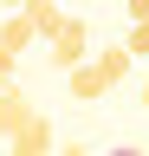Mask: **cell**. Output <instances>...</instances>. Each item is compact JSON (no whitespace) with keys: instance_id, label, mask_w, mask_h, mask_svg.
<instances>
[{"instance_id":"obj_1","label":"cell","mask_w":149,"mask_h":156,"mask_svg":"<svg viewBox=\"0 0 149 156\" xmlns=\"http://www.w3.org/2000/svg\"><path fill=\"white\" fill-rule=\"evenodd\" d=\"M130 65H136V58H130V46H104V52H91L78 72H65V85H71V98H78V104H97L104 91H117L123 78H130Z\"/></svg>"},{"instance_id":"obj_2","label":"cell","mask_w":149,"mask_h":156,"mask_svg":"<svg viewBox=\"0 0 149 156\" xmlns=\"http://www.w3.org/2000/svg\"><path fill=\"white\" fill-rule=\"evenodd\" d=\"M46 46H52L46 58H52V65H59V72H78V65H84V58H91V26H84V20H78V13H65V26H59V33H52V39H46Z\"/></svg>"},{"instance_id":"obj_3","label":"cell","mask_w":149,"mask_h":156,"mask_svg":"<svg viewBox=\"0 0 149 156\" xmlns=\"http://www.w3.org/2000/svg\"><path fill=\"white\" fill-rule=\"evenodd\" d=\"M7 150H13V156H59V130H52V117H39V111H32L26 124L7 136Z\"/></svg>"},{"instance_id":"obj_4","label":"cell","mask_w":149,"mask_h":156,"mask_svg":"<svg viewBox=\"0 0 149 156\" xmlns=\"http://www.w3.org/2000/svg\"><path fill=\"white\" fill-rule=\"evenodd\" d=\"M26 117H32V98L13 85V78H0V136H13Z\"/></svg>"},{"instance_id":"obj_5","label":"cell","mask_w":149,"mask_h":156,"mask_svg":"<svg viewBox=\"0 0 149 156\" xmlns=\"http://www.w3.org/2000/svg\"><path fill=\"white\" fill-rule=\"evenodd\" d=\"M32 39H39V26H32V13H26V7H13V13H7V26H0V46H13V52H26Z\"/></svg>"},{"instance_id":"obj_6","label":"cell","mask_w":149,"mask_h":156,"mask_svg":"<svg viewBox=\"0 0 149 156\" xmlns=\"http://www.w3.org/2000/svg\"><path fill=\"white\" fill-rule=\"evenodd\" d=\"M26 13H32V26H39V39H52V33L65 26V7H59V0H32Z\"/></svg>"},{"instance_id":"obj_7","label":"cell","mask_w":149,"mask_h":156,"mask_svg":"<svg viewBox=\"0 0 149 156\" xmlns=\"http://www.w3.org/2000/svg\"><path fill=\"white\" fill-rule=\"evenodd\" d=\"M123 46H130V58H149V20H130V39H123Z\"/></svg>"},{"instance_id":"obj_8","label":"cell","mask_w":149,"mask_h":156,"mask_svg":"<svg viewBox=\"0 0 149 156\" xmlns=\"http://www.w3.org/2000/svg\"><path fill=\"white\" fill-rule=\"evenodd\" d=\"M13 65H20V52H13V46H0V78H13Z\"/></svg>"},{"instance_id":"obj_9","label":"cell","mask_w":149,"mask_h":156,"mask_svg":"<svg viewBox=\"0 0 149 156\" xmlns=\"http://www.w3.org/2000/svg\"><path fill=\"white\" fill-rule=\"evenodd\" d=\"M59 156H91V150L84 143H59Z\"/></svg>"},{"instance_id":"obj_10","label":"cell","mask_w":149,"mask_h":156,"mask_svg":"<svg viewBox=\"0 0 149 156\" xmlns=\"http://www.w3.org/2000/svg\"><path fill=\"white\" fill-rule=\"evenodd\" d=\"M136 104H143V111H149V78H143V98H136Z\"/></svg>"},{"instance_id":"obj_11","label":"cell","mask_w":149,"mask_h":156,"mask_svg":"<svg viewBox=\"0 0 149 156\" xmlns=\"http://www.w3.org/2000/svg\"><path fill=\"white\" fill-rule=\"evenodd\" d=\"M110 156H149V150H110Z\"/></svg>"},{"instance_id":"obj_12","label":"cell","mask_w":149,"mask_h":156,"mask_svg":"<svg viewBox=\"0 0 149 156\" xmlns=\"http://www.w3.org/2000/svg\"><path fill=\"white\" fill-rule=\"evenodd\" d=\"M7 7H32V0H7Z\"/></svg>"}]
</instances>
